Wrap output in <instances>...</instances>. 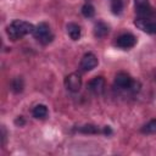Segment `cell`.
<instances>
[{"label": "cell", "instance_id": "cell-1", "mask_svg": "<svg viewBox=\"0 0 156 156\" xmlns=\"http://www.w3.org/2000/svg\"><path fill=\"white\" fill-rule=\"evenodd\" d=\"M34 26L29 22L22 21V20H15L10 23V26H7L6 28V33L9 35V38L11 40H18L22 37L27 35V34H33L34 32Z\"/></svg>", "mask_w": 156, "mask_h": 156}, {"label": "cell", "instance_id": "cell-2", "mask_svg": "<svg viewBox=\"0 0 156 156\" xmlns=\"http://www.w3.org/2000/svg\"><path fill=\"white\" fill-rule=\"evenodd\" d=\"M33 35H34V38L38 41H40L44 45L51 43L52 39H54V35L51 33L50 26L46 22H40L38 26H35L34 32H33Z\"/></svg>", "mask_w": 156, "mask_h": 156}, {"label": "cell", "instance_id": "cell-3", "mask_svg": "<svg viewBox=\"0 0 156 156\" xmlns=\"http://www.w3.org/2000/svg\"><path fill=\"white\" fill-rule=\"evenodd\" d=\"M134 24L145 33H149V34L156 33V21L150 20L149 17H138L134 21Z\"/></svg>", "mask_w": 156, "mask_h": 156}, {"label": "cell", "instance_id": "cell-4", "mask_svg": "<svg viewBox=\"0 0 156 156\" xmlns=\"http://www.w3.org/2000/svg\"><path fill=\"white\" fill-rule=\"evenodd\" d=\"M66 88L72 93H78L82 88V78L78 73H71L65 78Z\"/></svg>", "mask_w": 156, "mask_h": 156}, {"label": "cell", "instance_id": "cell-5", "mask_svg": "<svg viewBox=\"0 0 156 156\" xmlns=\"http://www.w3.org/2000/svg\"><path fill=\"white\" fill-rule=\"evenodd\" d=\"M135 44H136V38L132 33H123L116 40V45L124 50L133 48Z\"/></svg>", "mask_w": 156, "mask_h": 156}, {"label": "cell", "instance_id": "cell-6", "mask_svg": "<svg viewBox=\"0 0 156 156\" xmlns=\"http://www.w3.org/2000/svg\"><path fill=\"white\" fill-rule=\"evenodd\" d=\"M134 5L135 12L139 15V17H149L154 12L149 0H134Z\"/></svg>", "mask_w": 156, "mask_h": 156}, {"label": "cell", "instance_id": "cell-7", "mask_svg": "<svg viewBox=\"0 0 156 156\" xmlns=\"http://www.w3.org/2000/svg\"><path fill=\"white\" fill-rule=\"evenodd\" d=\"M96 66H98V57L91 52L85 54L80 60V68L85 72L94 69Z\"/></svg>", "mask_w": 156, "mask_h": 156}, {"label": "cell", "instance_id": "cell-8", "mask_svg": "<svg viewBox=\"0 0 156 156\" xmlns=\"http://www.w3.org/2000/svg\"><path fill=\"white\" fill-rule=\"evenodd\" d=\"M115 84L116 87H118L119 89H129L133 84V79L128 73L124 72H119L116 74L115 78Z\"/></svg>", "mask_w": 156, "mask_h": 156}, {"label": "cell", "instance_id": "cell-9", "mask_svg": "<svg viewBox=\"0 0 156 156\" xmlns=\"http://www.w3.org/2000/svg\"><path fill=\"white\" fill-rule=\"evenodd\" d=\"M88 87H89V89L93 91V93H95V94H101L102 91H104V88H105V79L102 78V77H95V78H93L90 82H89V84H88Z\"/></svg>", "mask_w": 156, "mask_h": 156}, {"label": "cell", "instance_id": "cell-10", "mask_svg": "<svg viewBox=\"0 0 156 156\" xmlns=\"http://www.w3.org/2000/svg\"><path fill=\"white\" fill-rule=\"evenodd\" d=\"M108 34V26L102 21H99L94 26V35L95 38H104Z\"/></svg>", "mask_w": 156, "mask_h": 156}, {"label": "cell", "instance_id": "cell-11", "mask_svg": "<svg viewBox=\"0 0 156 156\" xmlns=\"http://www.w3.org/2000/svg\"><path fill=\"white\" fill-rule=\"evenodd\" d=\"M67 33L72 40H78L80 38V27L76 23H68L67 24Z\"/></svg>", "mask_w": 156, "mask_h": 156}, {"label": "cell", "instance_id": "cell-12", "mask_svg": "<svg viewBox=\"0 0 156 156\" xmlns=\"http://www.w3.org/2000/svg\"><path fill=\"white\" fill-rule=\"evenodd\" d=\"M33 117L38 118V119H44L46 116H48V107L43 104H39V105H35L33 107Z\"/></svg>", "mask_w": 156, "mask_h": 156}, {"label": "cell", "instance_id": "cell-13", "mask_svg": "<svg viewBox=\"0 0 156 156\" xmlns=\"http://www.w3.org/2000/svg\"><path fill=\"white\" fill-rule=\"evenodd\" d=\"M24 88V83H23V79L21 77H16L11 80V90L16 94L21 93Z\"/></svg>", "mask_w": 156, "mask_h": 156}, {"label": "cell", "instance_id": "cell-14", "mask_svg": "<svg viewBox=\"0 0 156 156\" xmlns=\"http://www.w3.org/2000/svg\"><path fill=\"white\" fill-rule=\"evenodd\" d=\"M141 132H143L144 134H155V133H156V119L149 121V122L141 128Z\"/></svg>", "mask_w": 156, "mask_h": 156}, {"label": "cell", "instance_id": "cell-15", "mask_svg": "<svg viewBox=\"0 0 156 156\" xmlns=\"http://www.w3.org/2000/svg\"><path fill=\"white\" fill-rule=\"evenodd\" d=\"M82 13H83L84 17L90 18V17H93L95 15V9H94V6L91 4H84L82 6Z\"/></svg>", "mask_w": 156, "mask_h": 156}, {"label": "cell", "instance_id": "cell-16", "mask_svg": "<svg viewBox=\"0 0 156 156\" xmlns=\"http://www.w3.org/2000/svg\"><path fill=\"white\" fill-rule=\"evenodd\" d=\"M79 132L85 133V134H96L100 132V129L94 124H84L83 127L79 128Z\"/></svg>", "mask_w": 156, "mask_h": 156}, {"label": "cell", "instance_id": "cell-17", "mask_svg": "<svg viewBox=\"0 0 156 156\" xmlns=\"http://www.w3.org/2000/svg\"><path fill=\"white\" fill-rule=\"evenodd\" d=\"M111 10L115 15H118L123 10V1L122 0H111Z\"/></svg>", "mask_w": 156, "mask_h": 156}, {"label": "cell", "instance_id": "cell-18", "mask_svg": "<svg viewBox=\"0 0 156 156\" xmlns=\"http://www.w3.org/2000/svg\"><path fill=\"white\" fill-rule=\"evenodd\" d=\"M15 123H16L17 126H23V124H24V119H23V117H22V116L17 117V118L15 119Z\"/></svg>", "mask_w": 156, "mask_h": 156}, {"label": "cell", "instance_id": "cell-19", "mask_svg": "<svg viewBox=\"0 0 156 156\" xmlns=\"http://www.w3.org/2000/svg\"><path fill=\"white\" fill-rule=\"evenodd\" d=\"M1 133H2V144H5V139H6V130H5V127H1Z\"/></svg>", "mask_w": 156, "mask_h": 156}, {"label": "cell", "instance_id": "cell-20", "mask_svg": "<svg viewBox=\"0 0 156 156\" xmlns=\"http://www.w3.org/2000/svg\"><path fill=\"white\" fill-rule=\"evenodd\" d=\"M102 132H104L105 134H111V133H112V130H111V128H110L108 126H106V127L104 128V130H102Z\"/></svg>", "mask_w": 156, "mask_h": 156}]
</instances>
